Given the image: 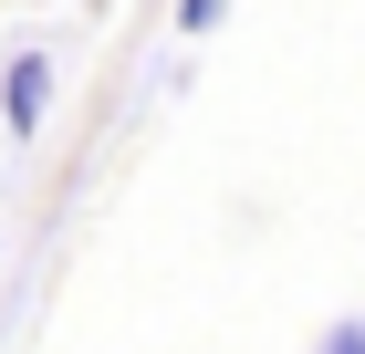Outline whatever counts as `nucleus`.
Segmentation results:
<instances>
[{"label": "nucleus", "mask_w": 365, "mask_h": 354, "mask_svg": "<svg viewBox=\"0 0 365 354\" xmlns=\"http://www.w3.org/2000/svg\"><path fill=\"white\" fill-rule=\"evenodd\" d=\"M42 115H53V63L11 53L0 63V125H11V136H42Z\"/></svg>", "instance_id": "nucleus-1"}, {"label": "nucleus", "mask_w": 365, "mask_h": 354, "mask_svg": "<svg viewBox=\"0 0 365 354\" xmlns=\"http://www.w3.org/2000/svg\"><path fill=\"white\" fill-rule=\"evenodd\" d=\"M313 354H365V323H324V344Z\"/></svg>", "instance_id": "nucleus-2"}]
</instances>
